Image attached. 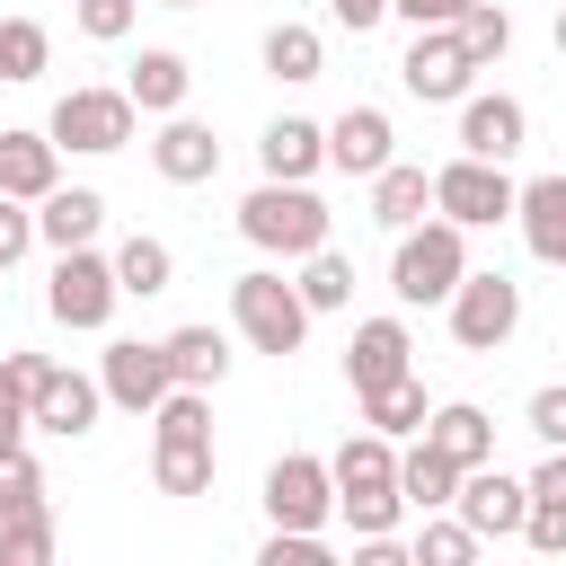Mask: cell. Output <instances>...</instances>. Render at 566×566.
Listing matches in <instances>:
<instances>
[{"mask_svg":"<svg viewBox=\"0 0 566 566\" xmlns=\"http://www.w3.org/2000/svg\"><path fill=\"white\" fill-rule=\"evenodd\" d=\"M150 424H159V442H150L159 495H203V486H212V407H203V389L177 380V389L150 407Z\"/></svg>","mask_w":566,"mask_h":566,"instance_id":"obj_1","label":"cell"},{"mask_svg":"<svg viewBox=\"0 0 566 566\" xmlns=\"http://www.w3.org/2000/svg\"><path fill=\"white\" fill-rule=\"evenodd\" d=\"M327 478H336V513L354 522V539H363V531H389V522L407 513V495H398V451H389V433H371V424L327 460Z\"/></svg>","mask_w":566,"mask_h":566,"instance_id":"obj_2","label":"cell"},{"mask_svg":"<svg viewBox=\"0 0 566 566\" xmlns=\"http://www.w3.org/2000/svg\"><path fill=\"white\" fill-rule=\"evenodd\" d=\"M239 230H248V248H265V256H310V248H327V203H318L301 177H265V186L239 203Z\"/></svg>","mask_w":566,"mask_h":566,"instance_id":"obj_3","label":"cell"},{"mask_svg":"<svg viewBox=\"0 0 566 566\" xmlns=\"http://www.w3.org/2000/svg\"><path fill=\"white\" fill-rule=\"evenodd\" d=\"M469 274V230L460 221H416V230H398V256H389V292L407 301V310H424V301H451V283Z\"/></svg>","mask_w":566,"mask_h":566,"instance_id":"obj_4","label":"cell"},{"mask_svg":"<svg viewBox=\"0 0 566 566\" xmlns=\"http://www.w3.org/2000/svg\"><path fill=\"white\" fill-rule=\"evenodd\" d=\"M230 318H239V336H248L256 354H301V336H310V301H301V283H283L274 265H248V274L230 283Z\"/></svg>","mask_w":566,"mask_h":566,"instance_id":"obj_5","label":"cell"},{"mask_svg":"<svg viewBox=\"0 0 566 566\" xmlns=\"http://www.w3.org/2000/svg\"><path fill=\"white\" fill-rule=\"evenodd\" d=\"M433 212L460 221V230H495V221L513 212V177H504V159L460 150L451 168H433Z\"/></svg>","mask_w":566,"mask_h":566,"instance_id":"obj_6","label":"cell"},{"mask_svg":"<svg viewBox=\"0 0 566 566\" xmlns=\"http://www.w3.org/2000/svg\"><path fill=\"white\" fill-rule=\"evenodd\" d=\"M115 256H97V248H62L53 256V292H44V310L62 318V327H106L115 318Z\"/></svg>","mask_w":566,"mask_h":566,"instance_id":"obj_7","label":"cell"},{"mask_svg":"<svg viewBox=\"0 0 566 566\" xmlns=\"http://www.w3.org/2000/svg\"><path fill=\"white\" fill-rule=\"evenodd\" d=\"M513 327H522V283L513 274H460L451 283V336L469 354H495Z\"/></svg>","mask_w":566,"mask_h":566,"instance_id":"obj_8","label":"cell"},{"mask_svg":"<svg viewBox=\"0 0 566 566\" xmlns=\"http://www.w3.org/2000/svg\"><path fill=\"white\" fill-rule=\"evenodd\" d=\"M327 513H336V478H327V460L283 451V460L265 469V522H274V531H327Z\"/></svg>","mask_w":566,"mask_h":566,"instance_id":"obj_9","label":"cell"},{"mask_svg":"<svg viewBox=\"0 0 566 566\" xmlns=\"http://www.w3.org/2000/svg\"><path fill=\"white\" fill-rule=\"evenodd\" d=\"M133 115H142V106H133L124 88H71L44 133H53L62 150H88V159H97V150H124V142H133Z\"/></svg>","mask_w":566,"mask_h":566,"instance_id":"obj_10","label":"cell"},{"mask_svg":"<svg viewBox=\"0 0 566 566\" xmlns=\"http://www.w3.org/2000/svg\"><path fill=\"white\" fill-rule=\"evenodd\" d=\"M97 389H106V407H124V416H150V407L177 389V371H168V345L115 336V345L97 354Z\"/></svg>","mask_w":566,"mask_h":566,"instance_id":"obj_11","label":"cell"},{"mask_svg":"<svg viewBox=\"0 0 566 566\" xmlns=\"http://www.w3.org/2000/svg\"><path fill=\"white\" fill-rule=\"evenodd\" d=\"M451 513H460L478 539H513V531H522V513H531V478H504L495 460H478V469H460Z\"/></svg>","mask_w":566,"mask_h":566,"instance_id":"obj_12","label":"cell"},{"mask_svg":"<svg viewBox=\"0 0 566 566\" xmlns=\"http://www.w3.org/2000/svg\"><path fill=\"white\" fill-rule=\"evenodd\" d=\"M398 80H407V97H424V106H451V97H469L478 62L460 53V35H451V27H416V44H407Z\"/></svg>","mask_w":566,"mask_h":566,"instance_id":"obj_13","label":"cell"},{"mask_svg":"<svg viewBox=\"0 0 566 566\" xmlns=\"http://www.w3.org/2000/svg\"><path fill=\"white\" fill-rule=\"evenodd\" d=\"M97 407H106V389H97L88 371H62V363L27 389V424H35V433H62V442H80V433L97 424Z\"/></svg>","mask_w":566,"mask_h":566,"instance_id":"obj_14","label":"cell"},{"mask_svg":"<svg viewBox=\"0 0 566 566\" xmlns=\"http://www.w3.org/2000/svg\"><path fill=\"white\" fill-rule=\"evenodd\" d=\"M389 159H398V133H389V115H380V106H345V115L327 124V168L371 177V168H389Z\"/></svg>","mask_w":566,"mask_h":566,"instance_id":"obj_15","label":"cell"},{"mask_svg":"<svg viewBox=\"0 0 566 566\" xmlns=\"http://www.w3.org/2000/svg\"><path fill=\"white\" fill-rule=\"evenodd\" d=\"M53 186H62V142L53 133H0V195L44 203Z\"/></svg>","mask_w":566,"mask_h":566,"instance_id":"obj_16","label":"cell"},{"mask_svg":"<svg viewBox=\"0 0 566 566\" xmlns=\"http://www.w3.org/2000/svg\"><path fill=\"white\" fill-rule=\"evenodd\" d=\"M522 133H531V115H522V97H460V150H478V159H513L522 150Z\"/></svg>","mask_w":566,"mask_h":566,"instance_id":"obj_17","label":"cell"},{"mask_svg":"<svg viewBox=\"0 0 566 566\" xmlns=\"http://www.w3.org/2000/svg\"><path fill=\"white\" fill-rule=\"evenodd\" d=\"M150 168H159L168 186H203V177L221 168V142H212V124H195V115H168V124H159V142H150Z\"/></svg>","mask_w":566,"mask_h":566,"instance_id":"obj_18","label":"cell"},{"mask_svg":"<svg viewBox=\"0 0 566 566\" xmlns=\"http://www.w3.org/2000/svg\"><path fill=\"white\" fill-rule=\"evenodd\" d=\"M407 354H416V345H407V318H363L354 345H345V380H354V398L380 389V380H398Z\"/></svg>","mask_w":566,"mask_h":566,"instance_id":"obj_19","label":"cell"},{"mask_svg":"<svg viewBox=\"0 0 566 566\" xmlns=\"http://www.w3.org/2000/svg\"><path fill=\"white\" fill-rule=\"evenodd\" d=\"M513 212H522V239H531V256H539V265H566V168H557V177H531V186H513Z\"/></svg>","mask_w":566,"mask_h":566,"instance_id":"obj_20","label":"cell"},{"mask_svg":"<svg viewBox=\"0 0 566 566\" xmlns=\"http://www.w3.org/2000/svg\"><path fill=\"white\" fill-rule=\"evenodd\" d=\"M106 230V195L97 186H53L44 203H35V239L44 248H88Z\"/></svg>","mask_w":566,"mask_h":566,"instance_id":"obj_21","label":"cell"},{"mask_svg":"<svg viewBox=\"0 0 566 566\" xmlns=\"http://www.w3.org/2000/svg\"><path fill=\"white\" fill-rule=\"evenodd\" d=\"M256 159H265V177H301V186H310V168H327V124H310V115H274L265 142H256Z\"/></svg>","mask_w":566,"mask_h":566,"instance_id":"obj_22","label":"cell"},{"mask_svg":"<svg viewBox=\"0 0 566 566\" xmlns=\"http://www.w3.org/2000/svg\"><path fill=\"white\" fill-rule=\"evenodd\" d=\"M186 88H195V71H186V53H168V44H150V53L124 71V97H133L142 115H177Z\"/></svg>","mask_w":566,"mask_h":566,"instance_id":"obj_23","label":"cell"},{"mask_svg":"<svg viewBox=\"0 0 566 566\" xmlns=\"http://www.w3.org/2000/svg\"><path fill=\"white\" fill-rule=\"evenodd\" d=\"M424 212H433V177H424V168H407V159L371 168V221H380V230H416Z\"/></svg>","mask_w":566,"mask_h":566,"instance_id":"obj_24","label":"cell"},{"mask_svg":"<svg viewBox=\"0 0 566 566\" xmlns=\"http://www.w3.org/2000/svg\"><path fill=\"white\" fill-rule=\"evenodd\" d=\"M424 442H442L460 469H478V460H495V424H486V407H469V398H451V407H433L424 416Z\"/></svg>","mask_w":566,"mask_h":566,"instance_id":"obj_25","label":"cell"},{"mask_svg":"<svg viewBox=\"0 0 566 566\" xmlns=\"http://www.w3.org/2000/svg\"><path fill=\"white\" fill-rule=\"evenodd\" d=\"M451 486H460V460H451L442 442H416V451H398V495H407L416 513H442V504H451Z\"/></svg>","mask_w":566,"mask_h":566,"instance_id":"obj_26","label":"cell"},{"mask_svg":"<svg viewBox=\"0 0 566 566\" xmlns=\"http://www.w3.org/2000/svg\"><path fill=\"white\" fill-rule=\"evenodd\" d=\"M424 416H433V407H424V380H416V371H398V380L363 389V424H371V433H389V442H398V433H424Z\"/></svg>","mask_w":566,"mask_h":566,"instance_id":"obj_27","label":"cell"},{"mask_svg":"<svg viewBox=\"0 0 566 566\" xmlns=\"http://www.w3.org/2000/svg\"><path fill=\"white\" fill-rule=\"evenodd\" d=\"M168 274H177V256H168V239H150V230H133V239L115 248V292H133V301H150V292H168Z\"/></svg>","mask_w":566,"mask_h":566,"instance_id":"obj_28","label":"cell"},{"mask_svg":"<svg viewBox=\"0 0 566 566\" xmlns=\"http://www.w3.org/2000/svg\"><path fill=\"white\" fill-rule=\"evenodd\" d=\"M168 345V371L186 380V389H212L221 371H230V345H221V327H177V336H159Z\"/></svg>","mask_w":566,"mask_h":566,"instance_id":"obj_29","label":"cell"},{"mask_svg":"<svg viewBox=\"0 0 566 566\" xmlns=\"http://www.w3.org/2000/svg\"><path fill=\"white\" fill-rule=\"evenodd\" d=\"M265 71H274V80H318V71H327V44H318V27H301V18L265 27Z\"/></svg>","mask_w":566,"mask_h":566,"instance_id":"obj_30","label":"cell"},{"mask_svg":"<svg viewBox=\"0 0 566 566\" xmlns=\"http://www.w3.org/2000/svg\"><path fill=\"white\" fill-rule=\"evenodd\" d=\"M451 35H460V53L486 71V62H504V44H513V18H504V0H469V9L451 18Z\"/></svg>","mask_w":566,"mask_h":566,"instance_id":"obj_31","label":"cell"},{"mask_svg":"<svg viewBox=\"0 0 566 566\" xmlns=\"http://www.w3.org/2000/svg\"><path fill=\"white\" fill-rule=\"evenodd\" d=\"M301 301H310V318H318V310H345V301H354V265H345L336 248H310V256H301Z\"/></svg>","mask_w":566,"mask_h":566,"instance_id":"obj_32","label":"cell"},{"mask_svg":"<svg viewBox=\"0 0 566 566\" xmlns=\"http://www.w3.org/2000/svg\"><path fill=\"white\" fill-rule=\"evenodd\" d=\"M53 62V35L35 18H0V80H35Z\"/></svg>","mask_w":566,"mask_h":566,"instance_id":"obj_33","label":"cell"},{"mask_svg":"<svg viewBox=\"0 0 566 566\" xmlns=\"http://www.w3.org/2000/svg\"><path fill=\"white\" fill-rule=\"evenodd\" d=\"M53 557V513L35 504V513H9L0 522V566H44Z\"/></svg>","mask_w":566,"mask_h":566,"instance_id":"obj_34","label":"cell"},{"mask_svg":"<svg viewBox=\"0 0 566 566\" xmlns=\"http://www.w3.org/2000/svg\"><path fill=\"white\" fill-rule=\"evenodd\" d=\"M416 566H469L478 557V531L469 522H442V513H424V531H416V548H407Z\"/></svg>","mask_w":566,"mask_h":566,"instance_id":"obj_35","label":"cell"},{"mask_svg":"<svg viewBox=\"0 0 566 566\" xmlns=\"http://www.w3.org/2000/svg\"><path fill=\"white\" fill-rule=\"evenodd\" d=\"M35 504H44V469H35L27 451H9V460H0V522H9V513H35Z\"/></svg>","mask_w":566,"mask_h":566,"instance_id":"obj_36","label":"cell"},{"mask_svg":"<svg viewBox=\"0 0 566 566\" xmlns=\"http://www.w3.org/2000/svg\"><path fill=\"white\" fill-rule=\"evenodd\" d=\"M133 18H142V0H80V35H97V44L133 35Z\"/></svg>","mask_w":566,"mask_h":566,"instance_id":"obj_37","label":"cell"},{"mask_svg":"<svg viewBox=\"0 0 566 566\" xmlns=\"http://www.w3.org/2000/svg\"><path fill=\"white\" fill-rule=\"evenodd\" d=\"M522 424H531V433H539V442L557 451V442H566V380H548V389H531V407H522Z\"/></svg>","mask_w":566,"mask_h":566,"instance_id":"obj_38","label":"cell"},{"mask_svg":"<svg viewBox=\"0 0 566 566\" xmlns=\"http://www.w3.org/2000/svg\"><path fill=\"white\" fill-rule=\"evenodd\" d=\"M256 557H265V566H327V539H318V531H274Z\"/></svg>","mask_w":566,"mask_h":566,"instance_id":"obj_39","label":"cell"},{"mask_svg":"<svg viewBox=\"0 0 566 566\" xmlns=\"http://www.w3.org/2000/svg\"><path fill=\"white\" fill-rule=\"evenodd\" d=\"M513 539H531L539 557H557V548H566V504H539V495H531V513H522Z\"/></svg>","mask_w":566,"mask_h":566,"instance_id":"obj_40","label":"cell"},{"mask_svg":"<svg viewBox=\"0 0 566 566\" xmlns=\"http://www.w3.org/2000/svg\"><path fill=\"white\" fill-rule=\"evenodd\" d=\"M27 248H35V212H27L18 195H0V274H9Z\"/></svg>","mask_w":566,"mask_h":566,"instance_id":"obj_41","label":"cell"},{"mask_svg":"<svg viewBox=\"0 0 566 566\" xmlns=\"http://www.w3.org/2000/svg\"><path fill=\"white\" fill-rule=\"evenodd\" d=\"M27 433H35V424H27V389L0 371V460H9V451H27Z\"/></svg>","mask_w":566,"mask_h":566,"instance_id":"obj_42","label":"cell"},{"mask_svg":"<svg viewBox=\"0 0 566 566\" xmlns=\"http://www.w3.org/2000/svg\"><path fill=\"white\" fill-rule=\"evenodd\" d=\"M389 9H398L407 27H451V18L469 9V0H389Z\"/></svg>","mask_w":566,"mask_h":566,"instance_id":"obj_43","label":"cell"},{"mask_svg":"<svg viewBox=\"0 0 566 566\" xmlns=\"http://www.w3.org/2000/svg\"><path fill=\"white\" fill-rule=\"evenodd\" d=\"M327 9H336V27H354V35H363V27H380V18H389V0H327Z\"/></svg>","mask_w":566,"mask_h":566,"instance_id":"obj_44","label":"cell"},{"mask_svg":"<svg viewBox=\"0 0 566 566\" xmlns=\"http://www.w3.org/2000/svg\"><path fill=\"white\" fill-rule=\"evenodd\" d=\"M557 53H566V9H557Z\"/></svg>","mask_w":566,"mask_h":566,"instance_id":"obj_45","label":"cell"},{"mask_svg":"<svg viewBox=\"0 0 566 566\" xmlns=\"http://www.w3.org/2000/svg\"><path fill=\"white\" fill-rule=\"evenodd\" d=\"M168 9H195V0H168Z\"/></svg>","mask_w":566,"mask_h":566,"instance_id":"obj_46","label":"cell"}]
</instances>
